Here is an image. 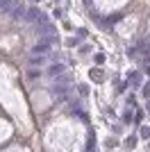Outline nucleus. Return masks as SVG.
<instances>
[{"instance_id":"1","label":"nucleus","mask_w":150,"mask_h":152,"mask_svg":"<svg viewBox=\"0 0 150 152\" xmlns=\"http://www.w3.org/2000/svg\"><path fill=\"white\" fill-rule=\"evenodd\" d=\"M0 9L2 12H16L18 9V0H0Z\"/></svg>"}]
</instances>
